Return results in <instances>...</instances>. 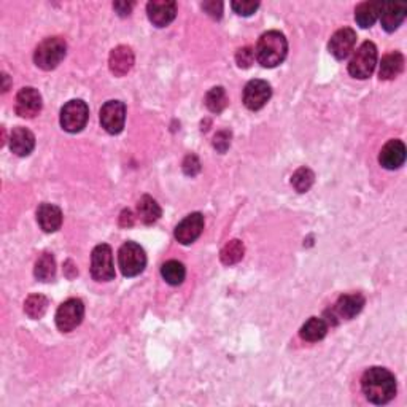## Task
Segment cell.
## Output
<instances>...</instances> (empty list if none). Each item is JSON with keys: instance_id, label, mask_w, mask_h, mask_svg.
Masks as SVG:
<instances>
[{"instance_id": "6da1fadb", "label": "cell", "mask_w": 407, "mask_h": 407, "mask_svg": "<svg viewBox=\"0 0 407 407\" xmlns=\"http://www.w3.org/2000/svg\"><path fill=\"white\" fill-rule=\"evenodd\" d=\"M361 390L372 404H387L397 394V379L385 368H369L361 377Z\"/></svg>"}, {"instance_id": "7a4b0ae2", "label": "cell", "mask_w": 407, "mask_h": 407, "mask_svg": "<svg viewBox=\"0 0 407 407\" xmlns=\"http://www.w3.org/2000/svg\"><path fill=\"white\" fill-rule=\"evenodd\" d=\"M286 53H288V42L279 31H267L262 34L255 48L256 61L267 68L282 64Z\"/></svg>"}, {"instance_id": "3957f363", "label": "cell", "mask_w": 407, "mask_h": 407, "mask_svg": "<svg viewBox=\"0 0 407 407\" xmlns=\"http://www.w3.org/2000/svg\"><path fill=\"white\" fill-rule=\"evenodd\" d=\"M67 54V43L61 37H48L36 48L34 62L42 71H53L64 61Z\"/></svg>"}, {"instance_id": "277c9868", "label": "cell", "mask_w": 407, "mask_h": 407, "mask_svg": "<svg viewBox=\"0 0 407 407\" xmlns=\"http://www.w3.org/2000/svg\"><path fill=\"white\" fill-rule=\"evenodd\" d=\"M118 265L124 277H135L147 266L145 250L135 242H126L118 251Z\"/></svg>"}, {"instance_id": "5b68a950", "label": "cell", "mask_w": 407, "mask_h": 407, "mask_svg": "<svg viewBox=\"0 0 407 407\" xmlns=\"http://www.w3.org/2000/svg\"><path fill=\"white\" fill-rule=\"evenodd\" d=\"M377 64V47L372 42H364L348 62V73L353 78L366 80L372 75Z\"/></svg>"}, {"instance_id": "8992f818", "label": "cell", "mask_w": 407, "mask_h": 407, "mask_svg": "<svg viewBox=\"0 0 407 407\" xmlns=\"http://www.w3.org/2000/svg\"><path fill=\"white\" fill-rule=\"evenodd\" d=\"M89 118V108L82 99L68 101L61 108V126L67 133L75 134L82 131Z\"/></svg>"}, {"instance_id": "52a82bcc", "label": "cell", "mask_w": 407, "mask_h": 407, "mask_svg": "<svg viewBox=\"0 0 407 407\" xmlns=\"http://www.w3.org/2000/svg\"><path fill=\"white\" fill-rule=\"evenodd\" d=\"M84 318V304L78 297L62 302L56 312V326L62 332H71L80 326Z\"/></svg>"}, {"instance_id": "ba28073f", "label": "cell", "mask_w": 407, "mask_h": 407, "mask_svg": "<svg viewBox=\"0 0 407 407\" xmlns=\"http://www.w3.org/2000/svg\"><path fill=\"white\" fill-rule=\"evenodd\" d=\"M91 275L96 282H110L114 279L113 253L110 245H97L91 255Z\"/></svg>"}, {"instance_id": "9c48e42d", "label": "cell", "mask_w": 407, "mask_h": 407, "mask_svg": "<svg viewBox=\"0 0 407 407\" xmlns=\"http://www.w3.org/2000/svg\"><path fill=\"white\" fill-rule=\"evenodd\" d=\"M126 121V105L121 101H108L101 108V124L108 134H119Z\"/></svg>"}, {"instance_id": "30bf717a", "label": "cell", "mask_w": 407, "mask_h": 407, "mask_svg": "<svg viewBox=\"0 0 407 407\" xmlns=\"http://www.w3.org/2000/svg\"><path fill=\"white\" fill-rule=\"evenodd\" d=\"M272 97L271 84L265 80H251L244 89V104L251 112L261 110Z\"/></svg>"}, {"instance_id": "8fae6325", "label": "cell", "mask_w": 407, "mask_h": 407, "mask_svg": "<svg viewBox=\"0 0 407 407\" xmlns=\"http://www.w3.org/2000/svg\"><path fill=\"white\" fill-rule=\"evenodd\" d=\"M204 231V216L202 214H191L177 225L174 236L177 239V242H180L182 245H190L193 242H196L200 234Z\"/></svg>"}, {"instance_id": "7c38bea8", "label": "cell", "mask_w": 407, "mask_h": 407, "mask_svg": "<svg viewBox=\"0 0 407 407\" xmlns=\"http://www.w3.org/2000/svg\"><path fill=\"white\" fill-rule=\"evenodd\" d=\"M16 114H20L21 118H36L42 110V96H40L36 88H22L18 96H16V104H15Z\"/></svg>"}, {"instance_id": "4fadbf2b", "label": "cell", "mask_w": 407, "mask_h": 407, "mask_svg": "<svg viewBox=\"0 0 407 407\" xmlns=\"http://www.w3.org/2000/svg\"><path fill=\"white\" fill-rule=\"evenodd\" d=\"M355 45H357V32L350 27H343V29H339V31L331 37L328 43V50H330V53L336 57V59L342 61L352 53Z\"/></svg>"}, {"instance_id": "5bb4252c", "label": "cell", "mask_w": 407, "mask_h": 407, "mask_svg": "<svg viewBox=\"0 0 407 407\" xmlns=\"http://www.w3.org/2000/svg\"><path fill=\"white\" fill-rule=\"evenodd\" d=\"M147 15L156 27L169 26L177 16V3L174 0H159L147 3Z\"/></svg>"}, {"instance_id": "9a60e30c", "label": "cell", "mask_w": 407, "mask_h": 407, "mask_svg": "<svg viewBox=\"0 0 407 407\" xmlns=\"http://www.w3.org/2000/svg\"><path fill=\"white\" fill-rule=\"evenodd\" d=\"M135 62L134 51L126 45H119L114 50H112L110 56H108V67L114 77H124L133 71Z\"/></svg>"}, {"instance_id": "2e32d148", "label": "cell", "mask_w": 407, "mask_h": 407, "mask_svg": "<svg viewBox=\"0 0 407 407\" xmlns=\"http://www.w3.org/2000/svg\"><path fill=\"white\" fill-rule=\"evenodd\" d=\"M406 161V145L401 140H390L380 150L379 163L388 170L399 169Z\"/></svg>"}, {"instance_id": "e0dca14e", "label": "cell", "mask_w": 407, "mask_h": 407, "mask_svg": "<svg viewBox=\"0 0 407 407\" xmlns=\"http://www.w3.org/2000/svg\"><path fill=\"white\" fill-rule=\"evenodd\" d=\"M364 302H366L364 296H361L360 293L343 295L339 297V301L336 302L334 315L341 320H352L363 311Z\"/></svg>"}, {"instance_id": "ac0fdd59", "label": "cell", "mask_w": 407, "mask_h": 407, "mask_svg": "<svg viewBox=\"0 0 407 407\" xmlns=\"http://www.w3.org/2000/svg\"><path fill=\"white\" fill-rule=\"evenodd\" d=\"M36 148V135L26 128H15L10 135V150L16 156H29Z\"/></svg>"}, {"instance_id": "d6986e66", "label": "cell", "mask_w": 407, "mask_h": 407, "mask_svg": "<svg viewBox=\"0 0 407 407\" xmlns=\"http://www.w3.org/2000/svg\"><path fill=\"white\" fill-rule=\"evenodd\" d=\"M37 221L45 232H56L62 225V212L54 204L43 202L37 209Z\"/></svg>"}, {"instance_id": "ffe728a7", "label": "cell", "mask_w": 407, "mask_h": 407, "mask_svg": "<svg viewBox=\"0 0 407 407\" xmlns=\"http://www.w3.org/2000/svg\"><path fill=\"white\" fill-rule=\"evenodd\" d=\"M407 7L404 3H383L380 11L382 27L387 32H394L404 21Z\"/></svg>"}, {"instance_id": "44dd1931", "label": "cell", "mask_w": 407, "mask_h": 407, "mask_svg": "<svg viewBox=\"0 0 407 407\" xmlns=\"http://www.w3.org/2000/svg\"><path fill=\"white\" fill-rule=\"evenodd\" d=\"M404 68V56L399 51H393L382 57L379 77L380 80H393L397 78Z\"/></svg>"}, {"instance_id": "7402d4cb", "label": "cell", "mask_w": 407, "mask_h": 407, "mask_svg": "<svg viewBox=\"0 0 407 407\" xmlns=\"http://www.w3.org/2000/svg\"><path fill=\"white\" fill-rule=\"evenodd\" d=\"M137 215H139L143 225H153L163 215V210L159 204L151 196H142L137 202Z\"/></svg>"}, {"instance_id": "603a6c76", "label": "cell", "mask_w": 407, "mask_h": 407, "mask_svg": "<svg viewBox=\"0 0 407 407\" xmlns=\"http://www.w3.org/2000/svg\"><path fill=\"white\" fill-rule=\"evenodd\" d=\"M380 2H363L360 3L357 10H355V20H357L358 26L368 29L374 26V22L379 20L382 11Z\"/></svg>"}, {"instance_id": "cb8c5ba5", "label": "cell", "mask_w": 407, "mask_h": 407, "mask_svg": "<svg viewBox=\"0 0 407 407\" xmlns=\"http://www.w3.org/2000/svg\"><path fill=\"white\" fill-rule=\"evenodd\" d=\"M326 332H328V323H326L323 318L312 317L311 320H307V322L302 325L299 334L304 341L317 342L323 339V337L326 336Z\"/></svg>"}, {"instance_id": "d4e9b609", "label": "cell", "mask_w": 407, "mask_h": 407, "mask_svg": "<svg viewBox=\"0 0 407 407\" xmlns=\"http://www.w3.org/2000/svg\"><path fill=\"white\" fill-rule=\"evenodd\" d=\"M34 274L40 280V282H51L56 277V261L54 256L45 251L42 256L38 258L34 267Z\"/></svg>"}, {"instance_id": "484cf974", "label": "cell", "mask_w": 407, "mask_h": 407, "mask_svg": "<svg viewBox=\"0 0 407 407\" xmlns=\"http://www.w3.org/2000/svg\"><path fill=\"white\" fill-rule=\"evenodd\" d=\"M245 255V246L242 240L234 239L231 242H228L225 246H223L220 251V260L223 265L226 266H232L237 265V262L242 260Z\"/></svg>"}, {"instance_id": "4316f807", "label": "cell", "mask_w": 407, "mask_h": 407, "mask_svg": "<svg viewBox=\"0 0 407 407\" xmlns=\"http://www.w3.org/2000/svg\"><path fill=\"white\" fill-rule=\"evenodd\" d=\"M161 275L163 279L168 282L169 285H182L183 280L186 277V269L182 265L180 261L170 260L168 262H164L161 267Z\"/></svg>"}, {"instance_id": "83f0119b", "label": "cell", "mask_w": 407, "mask_h": 407, "mask_svg": "<svg viewBox=\"0 0 407 407\" xmlns=\"http://www.w3.org/2000/svg\"><path fill=\"white\" fill-rule=\"evenodd\" d=\"M205 107L209 108L212 113H221L228 107V94L225 88L216 86L212 88L207 94H205Z\"/></svg>"}, {"instance_id": "f1b7e54d", "label": "cell", "mask_w": 407, "mask_h": 407, "mask_svg": "<svg viewBox=\"0 0 407 407\" xmlns=\"http://www.w3.org/2000/svg\"><path fill=\"white\" fill-rule=\"evenodd\" d=\"M48 306H50V302L43 295H31L24 302V312L31 318L37 320V318H42L43 315L47 313Z\"/></svg>"}, {"instance_id": "f546056e", "label": "cell", "mask_w": 407, "mask_h": 407, "mask_svg": "<svg viewBox=\"0 0 407 407\" xmlns=\"http://www.w3.org/2000/svg\"><path fill=\"white\" fill-rule=\"evenodd\" d=\"M313 182L315 174L309 168H299L291 177V185L297 193H307L312 188Z\"/></svg>"}, {"instance_id": "4dcf8cb0", "label": "cell", "mask_w": 407, "mask_h": 407, "mask_svg": "<svg viewBox=\"0 0 407 407\" xmlns=\"http://www.w3.org/2000/svg\"><path fill=\"white\" fill-rule=\"evenodd\" d=\"M231 7L240 16H250L260 8V2H253V0H234V2H231Z\"/></svg>"}, {"instance_id": "1f68e13d", "label": "cell", "mask_w": 407, "mask_h": 407, "mask_svg": "<svg viewBox=\"0 0 407 407\" xmlns=\"http://www.w3.org/2000/svg\"><path fill=\"white\" fill-rule=\"evenodd\" d=\"M255 61V51L251 50L250 47H244V48H239L237 53H236V62L240 68H249L251 67Z\"/></svg>"}, {"instance_id": "d6a6232c", "label": "cell", "mask_w": 407, "mask_h": 407, "mask_svg": "<svg viewBox=\"0 0 407 407\" xmlns=\"http://www.w3.org/2000/svg\"><path fill=\"white\" fill-rule=\"evenodd\" d=\"M229 145H231V133L229 131H220V133H216L214 139V147L216 150L220 153H225Z\"/></svg>"}, {"instance_id": "836d02e7", "label": "cell", "mask_w": 407, "mask_h": 407, "mask_svg": "<svg viewBox=\"0 0 407 407\" xmlns=\"http://www.w3.org/2000/svg\"><path fill=\"white\" fill-rule=\"evenodd\" d=\"M200 170V163L198 156H194V154H188L185 158V161H183V172H185L186 175H191L194 177Z\"/></svg>"}, {"instance_id": "e575fe53", "label": "cell", "mask_w": 407, "mask_h": 407, "mask_svg": "<svg viewBox=\"0 0 407 407\" xmlns=\"http://www.w3.org/2000/svg\"><path fill=\"white\" fill-rule=\"evenodd\" d=\"M202 10L212 16L214 20H221L223 16V3L221 2H215V0H210V2H204L202 3Z\"/></svg>"}, {"instance_id": "d590c367", "label": "cell", "mask_w": 407, "mask_h": 407, "mask_svg": "<svg viewBox=\"0 0 407 407\" xmlns=\"http://www.w3.org/2000/svg\"><path fill=\"white\" fill-rule=\"evenodd\" d=\"M134 3L133 2H114L113 3V8L117 10V13L119 16H129L131 15V10H133Z\"/></svg>"}, {"instance_id": "8d00e7d4", "label": "cell", "mask_w": 407, "mask_h": 407, "mask_svg": "<svg viewBox=\"0 0 407 407\" xmlns=\"http://www.w3.org/2000/svg\"><path fill=\"white\" fill-rule=\"evenodd\" d=\"M134 225V215L129 209H126L121 212V216H119V226L121 228H131Z\"/></svg>"}, {"instance_id": "74e56055", "label": "cell", "mask_w": 407, "mask_h": 407, "mask_svg": "<svg viewBox=\"0 0 407 407\" xmlns=\"http://www.w3.org/2000/svg\"><path fill=\"white\" fill-rule=\"evenodd\" d=\"M2 77H3V82H5L3 83V93H5V91H8V75L7 73H3Z\"/></svg>"}]
</instances>
